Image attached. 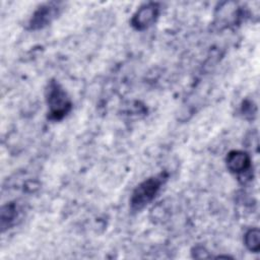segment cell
<instances>
[{"label": "cell", "instance_id": "obj_6", "mask_svg": "<svg viewBox=\"0 0 260 260\" xmlns=\"http://www.w3.org/2000/svg\"><path fill=\"white\" fill-rule=\"evenodd\" d=\"M17 217V206L15 203H8L2 206L1 209V228L2 231L11 226L14 219Z\"/></svg>", "mask_w": 260, "mask_h": 260}, {"label": "cell", "instance_id": "obj_2", "mask_svg": "<svg viewBox=\"0 0 260 260\" xmlns=\"http://www.w3.org/2000/svg\"><path fill=\"white\" fill-rule=\"evenodd\" d=\"M46 101L48 105V118L53 121L62 120L72 109V103L67 92L55 80H51L48 83Z\"/></svg>", "mask_w": 260, "mask_h": 260}, {"label": "cell", "instance_id": "obj_7", "mask_svg": "<svg viewBox=\"0 0 260 260\" xmlns=\"http://www.w3.org/2000/svg\"><path fill=\"white\" fill-rule=\"evenodd\" d=\"M245 246L251 252L257 253L260 249V233L258 229H250L244 237Z\"/></svg>", "mask_w": 260, "mask_h": 260}, {"label": "cell", "instance_id": "obj_1", "mask_svg": "<svg viewBox=\"0 0 260 260\" xmlns=\"http://www.w3.org/2000/svg\"><path fill=\"white\" fill-rule=\"evenodd\" d=\"M168 179L167 173L149 177L135 187L130 198V208L132 211H140L149 204L157 195L161 186Z\"/></svg>", "mask_w": 260, "mask_h": 260}, {"label": "cell", "instance_id": "obj_4", "mask_svg": "<svg viewBox=\"0 0 260 260\" xmlns=\"http://www.w3.org/2000/svg\"><path fill=\"white\" fill-rule=\"evenodd\" d=\"M159 15V5L155 2H148L141 5L133 14L131 25L137 30H143L151 26Z\"/></svg>", "mask_w": 260, "mask_h": 260}, {"label": "cell", "instance_id": "obj_5", "mask_svg": "<svg viewBox=\"0 0 260 260\" xmlns=\"http://www.w3.org/2000/svg\"><path fill=\"white\" fill-rule=\"evenodd\" d=\"M225 162L229 171L236 175H242L251 168L250 155L242 150L230 151L226 155Z\"/></svg>", "mask_w": 260, "mask_h": 260}, {"label": "cell", "instance_id": "obj_3", "mask_svg": "<svg viewBox=\"0 0 260 260\" xmlns=\"http://www.w3.org/2000/svg\"><path fill=\"white\" fill-rule=\"evenodd\" d=\"M61 10L62 6L59 2H47L40 5L28 21V28L37 30L46 27L58 17Z\"/></svg>", "mask_w": 260, "mask_h": 260}]
</instances>
